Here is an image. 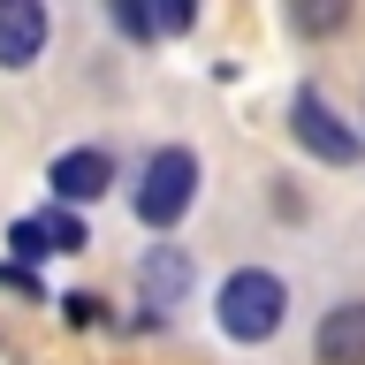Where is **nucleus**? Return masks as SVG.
Returning a JSON list of instances; mask_svg holds the SVG:
<instances>
[{
    "instance_id": "obj_2",
    "label": "nucleus",
    "mask_w": 365,
    "mask_h": 365,
    "mask_svg": "<svg viewBox=\"0 0 365 365\" xmlns=\"http://www.w3.org/2000/svg\"><path fill=\"white\" fill-rule=\"evenodd\" d=\"M282 282L274 274H259V267H244V274H228L221 282V335H236V342H267L274 327H282Z\"/></svg>"
},
{
    "instance_id": "obj_6",
    "label": "nucleus",
    "mask_w": 365,
    "mask_h": 365,
    "mask_svg": "<svg viewBox=\"0 0 365 365\" xmlns=\"http://www.w3.org/2000/svg\"><path fill=\"white\" fill-rule=\"evenodd\" d=\"M46 46V8L38 0H0V68H31Z\"/></svg>"
},
{
    "instance_id": "obj_1",
    "label": "nucleus",
    "mask_w": 365,
    "mask_h": 365,
    "mask_svg": "<svg viewBox=\"0 0 365 365\" xmlns=\"http://www.w3.org/2000/svg\"><path fill=\"white\" fill-rule=\"evenodd\" d=\"M190 198H198V153L168 145V153L145 160V182H137V221L145 228H175L190 213Z\"/></svg>"
},
{
    "instance_id": "obj_7",
    "label": "nucleus",
    "mask_w": 365,
    "mask_h": 365,
    "mask_svg": "<svg viewBox=\"0 0 365 365\" xmlns=\"http://www.w3.org/2000/svg\"><path fill=\"white\" fill-rule=\"evenodd\" d=\"M46 182H53V198L91 205V198H99V190L114 182V168H107V153H61L53 168H46Z\"/></svg>"
},
{
    "instance_id": "obj_8",
    "label": "nucleus",
    "mask_w": 365,
    "mask_h": 365,
    "mask_svg": "<svg viewBox=\"0 0 365 365\" xmlns=\"http://www.w3.org/2000/svg\"><path fill=\"white\" fill-rule=\"evenodd\" d=\"M137 282H145V304L168 312V304H182V289H190V259H182L175 244H153L145 267H137Z\"/></svg>"
},
{
    "instance_id": "obj_4",
    "label": "nucleus",
    "mask_w": 365,
    "mask_h": 365,
    "mask_svg": "<svg viewBox=\"0 0 365 365\" xmlns=\"http://www.w3.org/2000/svg\"><path fill=\"white\" fill-rule=\"evenodd\" d=\"M8 244H16V259H46V251H84V221L76 213H23L16 228H8Z\"/></svg>"
},
{
    "instance_id": "obj_5",
    "label": "nucleus",
    "mask_w": 365,
    "mask_h": 365,
    "mask_svg": "<svg viewBox=\"0 0 365 365\" xmlns=\"http://www.w3.org/2000/svg\"><path fill=\"white\" fill-rule=\"evenodd\" d=\"M312 358L319 365H365V297H350V304H335V312L319 319Z\"/></svg>"
},
{
    "instance_id": "obj_10",
    "label": "nucleus",
    "mask_w": 365,
    "mask_h": 365,
    "mask_svg": "<svg viewBox=\"0 0 365 365\" xmlns=\"http://www.w3.org/2000/svg\"><path fill=\"white\" fill-rule=\"evenodd\" d=\"M114 31H130V38H153L160 23H153V8H137V0H114Z\"/></svg>"
},
{
    "instance_id": "obj_11",
    "label": "nucleus",
    "mask_w": 365,
    "mask_h": 365,
    "mask_svg": "<svg viewBox=\"0 0 365 365\" xmlns=\"http://www.w3.org/2000/svg\"><path fill=\"white\" fill-rule=\"evenodd\" d=\"M160 31H190V0H168V8H153Z\"/></svg>"
},
{
    "instance_id": "obj_12",
    "label": "nucleus",
    "mask_w": 365,
    "mask_h": 365,
    "mask_svg": "<svg viewBox=\"0 0 365 365\" xmlns=\"http://www.w3.org/2000/svg\"><path fill=\"white\" fill-rule=\"evenodd\" d=\"M0 282H8L16 297H38V282H31V267H0Z\"/></svg>"
},
{
    "instance_id": "obj_9",
    "label": "nucleus",
    "mask_w": 365,
    "mask_h": 365,
    "mask_svg": "<svg viewBox=\"0 0 365 365\" xmlns=\"http://www.w3.org/2000/svg\"><path fill=\"white\" fill-rule=\"evenodd\" d=\"M297 31H304V38H327V31H342V23H350V8H342V0H319V8H297Z\"/></svg>"
},
{
    "instance_id": "obj_3",
    "label": "nucleus",
    "mask_w": 365,
    "mask_h": 365,
    "mask_svg": "<svg viewBox=\"0 0 365 365\" xmlns=\"http://www.w3.org/2000/svg\"><path fill=\"white\" fill-rule=\"evenodd\" d=\"M289 130H297V145H304V153H319L327 168H350V160L365 153V145H358V130H342V122H335V107H327L319 91H297Z\"/></svg>"
}]
</instances>
